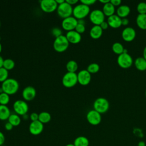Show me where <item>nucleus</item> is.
I'll return each instance as SVG.
<instances>
[{"mask_svg":"<svg viewBox=\"0 0 146 146\" xmlns=\"http://www.w3.org/2000/svg\"><path fill=\"white\" fill-rule=\"evenodd\" d=\"M0 27H1V21H0Z\"/></svg>","mask_w":146,"mask_h":146,"instance_id":"nucleus-55","label":"nucleus"},{"mask_svg":"<svg viewBox=\"0 0 146 146\" xmlns=\"http://www.w3.org/2000/svg\"><path fill=\"white\" fill-rule=\"evenodd\" d=\"M51 119V116L50 113L46 111H43L39 113L38 120L42 123L45 124L48 123Z\"/></svg>","mask_w":146,"mask_h":146,"instance_id":"nucleus-27","label":"nucleus"},{"mask_svg":"<svg viewBox=\"0 0 146 146\" xmlns=\"http://www.w3.org/2000/svg\"><path fill=\"white\" fill-rule=\"evenodd\" d=\"M41 10L45 13H51L58 7V4L55 0H41L39 2Z\"/></svg>","mask_w":146,"mask_h":146,"instance_id":"nucleus-10","label":"nucleus"},{"mask_svg":"<svg viewBox=\"0 0 146 146\" xmlns=\"http://www.w3.org/2000/svg\"><path fill=\"white\" fill-rule=\"evenodd\" d=\"M107 22L109 26L113 29H117L121 26V18L116 14L108 17Z\"/></svg>","mask_w":146,"mask_h":146,"instance_id":"nucleus-18","label":"nucleus"},{"mask_svg":"<svg viewBox=\"0 0 146 146\" xmlns=\"http://www.w3.org/2000/svg\"><path fill=\"white\" fill-rule=\"evenodd\" d=\"M117 63L121 68L127 69L132 65L133 59L128 52H123L118 55Z\"/></svg>","mask_w":146,"mask_h":146,"instance_id":"nucleus-7","label":"nucleus"},{"mask_svg":"<svg viewBox=\"0 0 146 146\" xmlns=\"http://www.w3.org/2000/svg\"><path fill=\"white\" fill-rule=\"evenodd\" d=\"M5 128L7 131H11L13 128V126L11 124H10L9 122H7L5 124Z\"/></svg>","mask_w":146,"mask_h":146,"instance_id":"nucleus-42","label":"nucleus"},{"mask_svg":"<svg viewBox=\"0 0 146 146\" xmlns=\"http://www.w3.org/2000/svg\"><path fill=\"white\" fill-rule=\"evenodd\" d=\"M103 34V30L99 25H94L90 31V36L94 39L100 38Z\"/></svg>","mask_w":146,"mask_h":146,"instance_id":"nucleus-20","label":"nucleus"},{"mask_svg":"<svg viewBox=\"0 0 146 146\" xmlns=\"http://www.w3.org/2000/svg\"><path fill=\"white\" fill-rule=\"evenodd\" d=\"M124 50L125 49L122 44L119 42H115L112 46V51L116 54H117L118 55L123 53Z\"/></svg>","mask_w":146,"mask_h":146,"instance_id":"nucleus-29","label":"nucleus"},{"mask_svg":"<svg viewBox=\"0 0 146 146\" xmlns=\"http://www.w3.org/2000/svg\"><path fill=\"white\" fill-rule=\"evenodd\" d=\"M10 101V95L3 92L0 93V104L6 105Z\"/></svg>","mask_w":146,"mask_h":146,"instance_id":"nucleus-32","label":"nucleus"},{"mask_svg":"<svg viewBox=\"0 0 146 146\" xmlns=\"http://www.w3.org/2000/svg\"><path fill=\"white\" fill-rule=\"evenodd\" d=\"M131 10L128 6L125 5H120L116 10V15L120 18H126L130 13Z\"/></svg>","mask_w":146,"mask_h":146,"instance_id":"nucleus-19","label":"nucleus"},{"mask_svg":"<svg viewBox=\"0 0 146 146\" xmlns=\"http://www.w3.org/2000/svg\"><path fill=\"white\" fill-rule=\"evenodd\" d=\"M78 83L82 86L88 84L91 80V74L87 70H82L77 74Z\"/></svg>","mask_w":146,"mask_h":146,"instance_id":"nucleus-13","label":"nucleus"},{"mask_svg":"<svg viewBox=\"0 0 146 146\" xmlns=\"http://www.w3.org/2000/svg\"><path fill=\"white\" fill-rule=\"evenodd\" d=\"M136 10L139 13V14H146V3L144 2H140L137 5Z\"/></svg>","mask_w":146,"mask_h":146,"instance_id":"nucleus-34","label":"nucleus"},{"mask_svg":"<svg viewBox=\"0 0 146 146\" xmlns=\"http://www.w3.org/2000/svg\"><path fill=\"white\" fill-rule=\"evenodd\" d=\"M13 110L15 113L18 115L23 116L27 114L29 111V106L26 101L22 100H17L14 102L13 105Z\"/></svg>","mask_w":146,"mask_h":146,"instance_id":"nucleus-8","label":"nucleus"},{"mask_svg":"<svg viewBox=\"0 0 146 146\" xmlns=\"http://www.w3.org/2000/svg\"><path fill=\"white\" fill-rule=\"evenodd\" d=\"M78 25V19L73 16H70L63 19L61 25L62 28L67 31L75 30Z\"/></svg>","mask_w":146,"mask_h":146,"instance_id":"nucleus-12","label":"nucleus"},{"mask_svg":"<svg viewBox=\"0 0 146 146\" xmlns=\"http://www.w3.org/2000/svg\"><path fill=\"white\" fill-rule=\"evenodd\" d=\"M66 36L69 43L72 44H77L79 43L82 39L81 34L76 32L75 30L67 31Z\"/></svg>","mask_w":146,"mask_h":146,"instance_id":"nucleus-17","label":"nucleus"},{"mask_svg":"<svg viewBox=\"0 0 146 146\" xmlns=\"http://www.w3.org/2000/svg\"><path fill=\"white\" fill-rule=\"evenodd\" d=\"M5 141V136L4 134L0 131V146L3 145Z\"/></svg>","mask_w":146,"mask_h":146,"instance_id":"nucleus-40","label":"nucleus"},{"mask_svg":"<svg viewBox=\"0 0 146 146\" xmlns=\"http://www.w3.org/2000/svg\"><path fill=\"white\" fill-rule=\"evenodd\" d=\"M90 21L94 25H100L105 20V15L102 10L99 9H95L91 11L89 14Z\"/></svg>","mask_w":146,"mask_h":146,"instance_id":"nucleus-9","label":"nucleus"},{"mask_svg":"<svg viewBox=\"0 0 146 146\" xmlns=\"http://www.w3.org/2000/svg\"><path fill=\"white\" fill-rule=\"evenodd\" d=\"M99 2L102 3H103V5H105V4L110 2V0H99Z\"/></svg>","mask_w":146,"mask_h":146,"instance_id":"nucleus-46","label":"nucleus"},{"mask_svg":"<svg viewBox=\"0 0 146 146\" xmlns=\"http://www.w3.org/2000/svg\"><path fill=\"white\" fill-rule=\"evenodd\" d=\"M96 2V0H80V3H82L84 5H86L88 6L94 5Z\"/></svg>","mask_w":146,"mask_h":146,"instance_id":"nucleus-37","label":"nucleus"},{"mask_svg":"<svg viewBox=\"0 0 146 146\" xmlns=\"http://www.w3.org/2000/svg\"><path fill=\"white\" fill-rule=\"evenodd\" d=\"M3 58L1 55H0V68L3 67Z\"/></svg>","mask_w":146,"mask_h":146,"instance_id":"nucleus-45","label":"nucleus"},{"mask_svg":"<svg viewBox=\"0 0 146 146\" xmlns=\"http://www.w3.org/2000/svg\"><path fill=\"white\" fill-rule=\"evenodd\" d=\"M66 146H75V145H74V144H68Z\"/></svg>","mask_w":146,"mask_h":146,"instance_id":"nucleus-53","label":"nucleus"},{"mask_svg":"<svg viewBox=\"0 0 146 146\" xmlns=\"http://www.w3.org/2000/svg\"><path fill=\"white\" fill-rule=\"evenodd\" d=\"M78 23H80V24L85 25V21L84 20V19H78Z\"/></svg>","mask_w":146,"mask_h":146,"instance_id":"nucleus-48","label":"nucleus"},{"mask_svg":"<svg viewBox=\"0 0 146 146\" xmlns=\"http://www.w3.org/2000/svg\"><path fill=\"white\" fill-rule=\"evenodd\" d=\"M1 36H0V40H1Z\"/></svg>","mask_w":146,"mask_h":146,"instance_id":"nucleus-56","label":"nucleus"},{"mask_svg":"<svg viewBox=\"0 0 146 146\" xmlns=\"http://www.w3.org/2000/svg\"><path fill=\"white\" fill-rule=\"evenodd\" d=\"M136 25L141 30H146V14H138L136 19Z\"/></svg>","mask_w":146,"mask_h":146,"instance_id":"nucleus-24","label":"nucleus"},{"mask_svg":"<svg viewBox=\"0 0 146 146\" xmlns=\"http://www.w3.org/2000/svg\"><path fill=\"white\" fill-rule=\"evenodd\" d=\"M137 146H145V143L143 141H140L138 143Z\"/></svg>","mask_w":146,"mask_h":146,"instance_id":"nucleus-47","label":"nucleus"},{"mask_svg":"<svg viewBox=\"0 0 146 146\" xmlns=\"http://www.w3.org/2000/svg\"><path fill=\"white\" fill-rule=\"evenodd\" d=\"M134 64L137 70L143 71L146 70V60L143 57L137 58L134 62Z\"/></svg>","mask_w":146,"mask_h":146,"instance_id":"nucleus-23","label":"nucleus"},{"mask_svg":"<svg viewBox=\"0 0 146 146\" xmlns=\"http://www.w3.org/2000/svg\"><path fill=\"white\" fill-rule=\"evenodd\" d=\"M36 94V92L35 88L31 86H28L23 88L22 95L25 100L31 101L35 98Z\"/></svg>","mask_w":146,"mask_h":146,"instance_id":"nucleus-16","label":"nucleus"},{"mask_svg":"<svg viewBox=\"0 0 146 146\" xmlns=\"http://www.w3.org/2000/svg\"><path fill=\"white\" fill-rule=\"evenodd\" d=\"M87 121L92 125H97L99 124L102 121V116L100 113L95 110L89 111L86 115Z\"/></svg>","mask_w":146,"mask_h":146,"instance_id":"nucleus-11","label":"nucleus"},{"mask_svg":"<svg viewBox=\"0 0 146 146\" xmlns=\"http://www.w3.org/2000/svg\"><path fill=\"white\" fill-rule=\"evenodd\" d=\"M11 115L10 108L6 105L0 104V120H7Z\"/></svg>","mask_w":146,"mask_h":146,"instance_id":"nucleus-22","label":"nucleus"},{"mask_svg":"<svg viewBox=\"0 0 146 146\" xmlns=\"http://www.w3.org/2000/svg\"><path fill=\"white\" fill-rule=\"evenodd\" d=\"M44 125L40 121L36 120L31 121L29 125V130L30 133L33 135H38L43 131Z\"/></svg>","mask_w":146,"mask_h":146,"instance_id":"nucleus-14","label":"nucleus"},{"mask_svg":"<svg viewBox=\"0 0 146 146\" xmlns=\"http://www.w3.org/2000/svg\"><path fill=\"white\" fill-rule=\"evenodd\" d=\"M90 6L84 5L82 3L76 4L74 7H73L72 15L76 19H84L90 13Z\"/></svg>","mask_w":146,"mask_h":146,"instance_id":"nucleus-2","label":"nucleus"},{"mask_svg":"<svg viewBox=\"0 0 146 146\" xmlns=\"http://www.w3.org/2000/svg\"><path fill=\"white\" fill-rule=\"evenodd\" d=\"M136 31L131 27H127L123 29L121 33V37L125 42H132L136 37Z\"/></svg>","mask_w":146,"mask_h":146,"instance_id":"nucleus-15","label":"nucleus"},{"mask_svg":"<svg viewBox=\"0 0 146 146\" xmlns=\"http://www.w3.org/2000/svg\"><path fill=\"white\" fill-rule=\"evenodd\" d=\"M62 84L66 88H71L74 87L78 83L77 74L76 72H67L62 77Z\"/></svg>","mask_w":146,"mask_h":146,"instance_id":"nucleus-6","label":"nucleus"},{"mask_svg":"<svg viewBox=\"0 0 146 146\" xmlns=\"http://www.w3.org/2000/svg\"><path fill=\"white\" fill-rule=\"evenodd\" d=\"M9 71L3 67L0 68V82H3L9 78Z\"/></svg>","mask_w":146,"mask_h":146,"instance_id":"nucleus-33","label":"nucleus"},{"mask_svg":"<svg viewBox=\"0 0 146 146\" xmlns=\"http://www.w3.org/2000/svg\"><path fill=\"white\" fill-rule=\"evenodd\" d=\"M100 69L99 65L96 63H90L87 68V70L91 74L97 73Z\"/></svg>","mask_w":146,"mask_h":146,"instance_id":"nucleus-31","label":"nucleus"},{"mask_svg":"<svg viewBox=\"0 0 146 146\" xmlns=\"http://www.w3.org/2000/svg\"><path fill=\"white\" fill-rule=\"evenodd\" d=\"M1 146H5V145H1Z\"/></svg>","mask_w":146,"mask_h":146,"instance_id":"nucleus-57","label":"nucleus"},{"mask_svg":"<svg viewBox=\"0 0 146 146\" xmlns=\"http://www.w3.org/2000/svg\"><path fill=\"white\" fill-rule=\"evenodd\" d=\"M73 144L75 146H88L89 140L86 137L80 136L74 140Z\"/></svg>","mask_w":146,"mask_h":146,"instance_id":"nucleus-25","label":"nucleus"},{"mask_svg":"<svg viewBox=\"0 0 146 146\" xmlns=\"http://www.w3.org/2000/svg\"><path fill=\"white\" fill-rule=\"evenodd\" d=\"M51 34L55 38H56V37H58V36L62 35V31L59 27H54L51 30Z\"/></svg>","mask_w":146,"mask_h":146,"instance_id":"nucleus-35","label":"nucleus"},{"mask_svg":"<svg viewBox=\"0 0 146 146\" xmlns=\"http://www.w3.org/2000/svg\"><path fill=\"white\" fill-rule=\"evenodd\" d=\"M15 67V62L10 58L5 59L3 60V67L7 70H11Z\"/></svg>","mask_w":146,"mask_h":146,"instance_id":"nucleus-30","label":"nucleus"},{"mask_svg":"<svg viewBox=\"0 0 146 146\" xmlns=\"http://www.w3.org/2000/svg\"><path fill=\"white\" fill-rule=\"evenodd\" d=\"M55 1H56L58 5H60V4L63 3L65 1L64 0H55Z\"/></svg>","mask_w":146,"mask_h":146,"instance_id":"nucleus-50","label":"nucleus"},{"mask_svg":"<svg viewBox=\"0 0 146 146\" xmlns=\"http://www.w3.org/2000/svg\"><path fill=\"white\" fill-rule=\"evenodd\" d=\"M145 97H146V90H145Z\"/></svg>","mask_w":146,"mask_h":146,"instance_id":"nucleus-54","label":"nucleus"},{"mask_svg":"<svg viewBox=\"0 0 146 146\" xmlns=\"http://www.w3.org/2000/svg\"><path fill=\"white\" fill-rule=\"evenodd\" d=\"M129 23V20L127 18H121V26H127Z\"/></svg>","mask_w":146,"mask_h":146,"instance_id":"nucleus-43","label":"nucleus"},{"mask_svg":"<svg viewBox=\"0 0 146 146\" xmlns=\"http://www.w3.org/2000/svg\"><path fill=\"white\" fill-rule=\"evenodd\" d=\"M99 26H100V27L102 28V29L103 30H106V29H107L108 27V26H109V25H108L107 22H106V21H104V22H103Z\"/></svg>","mask_w":146,"mask_h":146,"instance_id":"nucleus-41","label":"nucleus"},{"mask_svg":"<svg viewBox=\"0 0 146 146\" xmlns=\"http://www.w3.org/2000/svg\"><path fill=\"white\" fill-rule=\"evenodd\" d=\"M72 6L68 4L66 1L63 3L58 5L56 9L57 14L63 19L71 16L72 14Z\"/></svg>","mask_w":146,"mask_h":146,"instance_id":"nucleus-5","label":"nucleus"},{"mask_svg":"<svg viewBox=\"0 0 146 146\" xmlns=\"http://www.w3.org/2000/svg\"><path fill=\"white\" fill-rule=\"evenodd\" d=\"M143 58L146 60V46L143 50Z\"/></svg>","mask_w":146,"mask_h":146,"instance_id":"nucleus-49","label":"nucleus"},{"mask_svg":"<svg viewBox=\"0 0 146 146\" xmlns=\"http://www.w3.org/2000/svg\"><path fill=\"white\" fill-rule=\"evenodd\" d=\"M22 116H23V117L24 119H27L29 118V115H28L27 114H25V115H23Z\"/></svg>","mask_w":146,"mask_h":146,"instance_id":"nucleus-51","label":"nucleus"},{"mask_svg":"<svg viewBox=\"0 0 146 146\" xmlns=\"http://www.w3.org/2000/svg\"><path fill=\"white\" fill-rule=\"evenodd\" d=\"M66 1L71 6L73 5H76L79 2L78 0H66Z\"/></svg>","mask_w":146,"mask_h":146,"instance_id":"nucleus-44","label":"nucleus"},{"mask_svg":"<svg viewBox=\"0 0 146 146\" xmlns=\"http://www.w3.org/2000/svg\"><path fill=\"white\" fill-rule=\"evenodd\" d=\"M7 120L8 122L11 124L13 127L18 126L21 122L20 116L17 113H11Z\"/></svg>","mask_w":146,"mask_h":146,"instance_id":"nucleus-26","label":"nucleus"},{"mask_svg":"<svg viewBox=\"0 0 146 146\" xmlns=\"http://www.w3.org/2000/svg\"><path fill=\"white\" fill-rule=\"evenodd\" d=\"M19 84L18 82L14 78H8L2 83L1 88L3 92L8 95H13L17 92L19 90Z\"/></svg>","mask_w":146,"mask_h":146,"instance_id":"nucleus-1","label":"nucleus"},{"mask_svg":"<svg viewBox=\"0 0 146 146\" xmlns=\"http://www.w3.org/2000/svg\"><path fill=\"white\" fill-rule=\"evenodd\" d=\"M75 30L78 32L79 34H82L83 33L85 30H86V27H85V25H83V24H80L78 23V25H76Z\"/></svg>","mask_w":146,"mask_h":146,"instance_id":"nucleus-36","label":"nucleus"},{"mask_svg":"<svg viewBox=\"0 0 146 146\" xmlns=\"http://www.w3.org/2000/svg\"><path fill=\"white\" fill-rule=\"evenodd\" d=\"M69 44L70 43L66 35L62 34V35L55 38L53 42V47L56 51L58 52H62L68 48Z\"/></svg>","mask_w":146,"mask_h":146,"instance_id":"nucleus-3","label":"nucleus"},{"mask_svg":"<svg viewBox=\"0 0 146 146\" xmlns=\"http://www.w3.org/2000/svg\"><path fill=\"white\" fill-rule=\"evenodd\" d=\"M66 67L67 72H76L78 68V65L77 62L74 60H70L67 62L66 64Z\"/></svg>","mask_w":146,"mask_h":146,"instance_id":"nucleus-28","label":"nucleus"},{"mask_svg":"<svg viewBox=\"0 0 146 146\" xmlns=\"http://www.w3.org/2000/svg\"><path fill=\"white\" fill-rule=\"evenodd\" d=\"M94 110L99 113H104L106 112L110 108V103L108 100L104 98H98L94 102Z\"/></svg>","mask_w":146,"mask_h":146,"instance_id":"nucleus-4","label":"nucleus"},{"mask_svg":"<svg viewBox=\"0 0 146 146\" xmlns=\"http://www.w3.org/2000/svg\"><path fill=\"white\" fill-rule=\"evenodd\" d=\"M2 44H1V42H0V53H1V51H2Z\"/></svg>","mask_w":146,"mask_h":146,"instance_id":"nucleus-52","label":"nucleus"},{"mask_svg":"<svg viewBox=\"0 0 146 146\" xmlns=\"http://www.w3.org/2000/svg\"><path fill=\"white\" fill-rule=\"evenodd\" d=\"M110 2L115 7V6H120V5L121 3V0H111V1H110Z\"/></svg>","mask_w":146,"mask_h":146,"instance_id":"nucleus-39","label":"nucleus"},{"mask_svg":"<svg viewBox=\"0 0 146 146\" xmlns=\"http://www.w3.org/2000/svg\"><path fill=\"white\" fill-rule=\"evenodd\" d=\"M38 118H39V114L36 112H32L30 115V119L31 120V121L38 120Z\"/></svg>","mask_w":146,"mask_h":146,"instance_id":"nucleus-38","label":"nucleus"},{"mask_svg":"<svg viewBox=\"0 0 146 146\" xmlns=\"http://www.w3.org/2000/svg\"><path fill=\"white\" fill-rule=\"evenodd\" d=\"M102 11L105 16L108 17L114 15L115 12V6L112 5V3L110 2L105 5H103Z\"/></svg>","mask_w":146,"mask_h":146,"instance_id":"nucleus-21","label":"nucleus"}]
</instances>
